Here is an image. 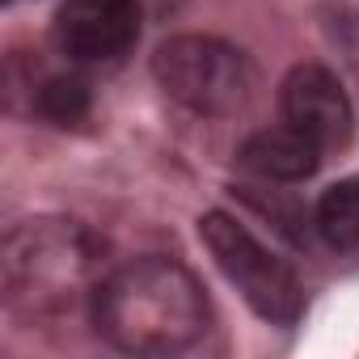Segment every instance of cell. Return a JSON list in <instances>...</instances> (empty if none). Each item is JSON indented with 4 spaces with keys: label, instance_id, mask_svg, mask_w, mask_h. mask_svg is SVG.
Instances as JSON below:
<instances>
[{
    "label": "cell",
    "instance_id": "1",
    "mask_svg": "<svg viewBox=\"0 0 359 359\" xmlns=\"http://www.w3.org/2000/svg\"><path fill=\"white\" fill-rule=\"evenodd\" d=\"M93 325L127 355H182L212 330V304L182 262L152 254L102 279Z\"/></svg>",
    "mask_w": 359,
    "mask_h": 359
},
{
    "label": "cell",
    "instance_id": "2",
    "mask_svg": "<svg viewBox=\"0 0 359 359\" xmlns=\"http://www.w3.org/2000/svg\"><path fill=\"white\" fill-rule=\"evenodd\" d=\"M102 241L64 216L22 220L0 245V287L5 304L26 321H55L93 304L102 287Z\"/></svg>",
    "mask_w": 359,
    "mask_h": 359
},
{
    "label": "cell",
    "instance_id": "3",
    "mask_svg": "<svg viewBox=\"0 0 359 359\" xmlns=\"http://www.w3.org/2000/svg\"><path fill=\"white\" fill-rule=\"evenodd\" d=\"M156 85L195 114H241L254 102L258 72L250 55L212 34H173L152 55Z\"/></svg>",
    "mask_w": 359,
    "mask_h": 359
},
{
    "label": "cell",
    "instance_id": "4",
    "mask_svg": "<svg viewBox=\"0 0 359 359\" xmlns=\"http://www.w3.org/2000/svg\"><path fill=\"white\" fill-rule=\"evenodd\" d=\"M199 237L212 254V262L224 271V279L245 296V304L271 321V325H296L304 313V287L296 271L271 254L237 216L229 212H208L199 220Z\"/></svg>",
    "mask_w": 359,
    "mask_h": 359
},
{
    "label": "cell",
    "instance_id": "5",
    "mask_svg": "<svg viewBox=\"0 0 359 359\" xmlns=\"http://www.w3.org/2000/svg\"><path fill=\"white\" fill-rule=\"evenodd\" d=\"M140 0H64L55 13V47L76 64H114L140 39Z\"/></svg>",
    "mask_w": 359,
    "mask_h": 359
},
{
    "label": "cell",
    "instance_id": "6",
    "mask_svg": "<svg viewBox=\"0 0 359 359\" xmlns=\"http://www.w3.org/2000/svg\"><path fill=\"white\" fill-rule=\"evenodd\" d=\"M279 102H283V118L296 131H304L321 152L351 144L355 110H351V97H346L342 81L330 68H321V64L292 68L283 89H279Z\"/></svg>",
    "mask_w": 359,
    "mask_h": 359
},
{
    "label": "cell",
    "instance_id": "7",
    "mask_svg": "<svg viewBox=\"0 0 359 359\" xmlns=\"http://www.w3.org/2000/svg\"><path fill=\"white\" fill-rule=\"evenodd\" d=\"M237 161L241 169L266 177V182H304L321 165V148L287 123V127H262L245 135V144L237 148Z\"/></svg>",
    "mask_w": 359,
    "mask_h": 359
},
{
    "label": "cell",
    "instance_id": "8",
    "mask_svg": "<svg viewBox=\"0 0 359 359\" xmlns=\"http://www.w3.org/2000/svg\"><path fill=\"white\" fill-rule=\"evenodd\" d=\"M313 224L325 237V245H334V250L359 245V177H342V182H334L317 199Z\"/></svg>",
    "mask_w": 359,
    "mask_h": 359
},
{
    "label": "cell",
    "instance_id": "9",
    "mask_svg": "<svg viewBox=\"0 0 359 359\" xmlns=\"http://www.w3.org/2000/svg\"><path fill=\"white\" fill-rule=\"evenodd\" d=\"M39 114L68 127V123H81L89 114V85L81 76H51L43 81L39 89Z\"/></svg>",
    "mask_w": 359,
    "mask_h": 359
},
{
    "label": "cell",
    "instance_id": "10",
    "mask_svg": "<svg viewBox=\"0 0 359 359\" xmlns=\"http://www.w3.org/2000/svg\"><path fill=\"white\" fill-rule=\"evenodd\" d=\"M144 13H165V9H177V0H140Z\"/></svg>",
    "mask_w": 359,
    "mask_h": 359
},
{
    "label": "cell",
    "instance_id": "11",
    "mask_svg": "<svg viewBox=\"0 0 359 359\" xmlns=\"http://www.w3.org/2000/svg\"><path fill=\"white\" fill-rule=\"evenodd\" d=\"M9 5H13V0H9Z\"/></svg>",
    "mask_w": 359,
    "mask_h": 359
}]
</instances>
